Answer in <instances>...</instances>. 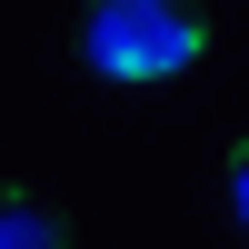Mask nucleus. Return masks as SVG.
<instances>
[{"label": "nucleus", "instance_id": "f257e3e1", "mask_svg": "<svg viewBox=\"0 0 249 249\" xmlns=\"http://www.w3.org/2000/svg\"><path fill=\"white\" fill-rule=\"evenodd\" d=\"M199 50H210V20L179 0H100L80 20V60L100 80H179Z\"/></svg>", "mask_w": 249, "mask_h": 249}, {"label": "nucleus", "instance_id": "f03ea898", "mask_svg": "<svg viewBox=\"0 0 249 249\" xmlns=\"http://www.w3.org/2000/svg\"><path fill=\"white\" fill-rule=\"evenodd\" d=\"M0 249H70L60 210H30V199H0Z\"/></svg>", "mask_w": 249, "mask_h": 249}, {"label": "nucleus", "instance_id": "7ed1b4c3", "mask_svg": "<svg viewBox=\"0 0 249 249\" xmlns=\"http://www.w3.org/2000/svg\"><path fill=\"white\" fill-rule=\"evenodd\" d=\"M230 210H239V230H249V140H239V160H230Z\"/></svg>", "mask_w": 249, "mask_h": 249}]
</instances>
